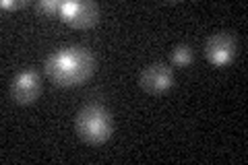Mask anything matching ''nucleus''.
I'll list each match as a JSON object with an SVG mask.
<instances>
[{"mask_svg": "<svg viewBox=\"0 0 248 165\" xmlns=\"http://www.w3.org/2000/svg\"><path fill=\"white\" fill-rule=\"evenodd\" d=\"M207 60L215 66H226L236 54V39L230 33H215L205 44Z\"/></svg>", "mask_w": 248, "mask_h": 165, "instance_id": "6", "label": "nucleus"}, {"mask_svg": "<svg viewBox=\"0 0 248 165\" xmlns=\"http://www.w3.org/2000/svg\"><path fill=\"white\" fill-rule=\"evenodd\" d=\"M42 93V83H40V75L33 70H25L13 78L11 83V97L15 99V104L19 105H29L40 97Z\"/></svg>", "mask_w": 248, "mask_h": 165, "instance_id": "5", "label": "nucleus"}, {"mask_svg": "<svg viewBox=\"0 0 248 165\" xmlns=\"http://www.w3.org/2000/svg\"><path fill=\"white\" fill-rule=\"evenodd\" d=\"M21 6H25V2H11V0L2 2V9H21Z\"/></svg>", "mask_w": 248, "mask_h": 165, "instance_id": "9", "label": "nucleus"}, {"mask_svg": "<svg viewBox=\"0 0 248 165\" xmlns=\"http://www.w3.org/2000/svg\"><path fill=\"white\" fill-rule=\"evenodd\" d=\"M60 4L62 2H56V0H40L35 2V11L44 17H54V15H60Z\"/></svg>", "mask_w": 248, "mask_h": 165, "instance_id": "8", "label": "nucleus"}, {"mask_svg": "<svg viewBox=\"0 0 248 165\" xmlns=\"http://www.w3.org/2000/svg\"><path fill=\"white\" fill-rule=\"evenodd\" d=\"M139 85H141L147 93L159 95V93H166L174 85V73L168 64L155 62V64H149L141 73V76H139Z\"/></svg>", "mask_w": 248, "mask_h": 165, "instance_id": "4", "label": "nucleus"}, {"mask_svg": "<svg viewBox=\"0 0 248 165\" xmlns=\"http://www.w3.org/2000/svg\"><path fill=\"white\" fill-rule=\"evenodd\" d=\"M170 60H172V64L174 66H188L190 62H192V48L190 45H176V48L172 50V54H170Z\"/></svg>", "mask_w": 248, "mask_h": 165, "instance_id": "7", "label": "nucleus"}, {"mask_svg": "<svg viewBox=\"0 0 248 165\" xmlns=\"http://www.w3.org/2000/svg\"><path fill=\"white\" fill-rule=\"evenodd\" d=\"M60 17L75 29H89L99 21V9L95 2H62Z\"/></svg>", "mask_w": 248, "mask_h": 165, "instance_id": "3", "label": "nucleus"}, {"mask_svg": "<svg viewBox=\"0 0 248 165\" xmlns=\"http://www.w3.org/2000/svg\"><path fill=\"white\" fill-rule=\"evenodd\" d=\"M93 70H95V58L81 45L54 52L46 60V75L60 87L83 85L93 75Z\"/></svg>", "mask_w": 248, "mask_h": 165, "instance_id": "1", "label": "nucleus"}, {"mask_svg": "<svg viewBox=\"0 0 248 165\" xmlns=\"http://www.w3.org/2000/svg\"><path fill=\"white\" fill-rule=\"evenodd\" d=\"M77 135L87 145H104L112 135V118L106 107L97 104L85 105L75 120Z\"/></svg>", "mask_w": 248, "mask_h": 165, "instance_id": "2", "label": "nucleus"}]
</instances>
